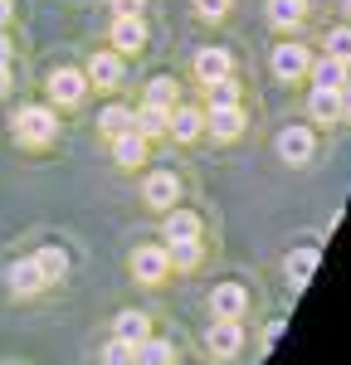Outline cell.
Here are the masks:
<instances>
[{"mask_svg": "<svg viewBox=\"0 0 351 365\" xmlns=\"http://www.w3.org/2000/svg\"><path fill=\"white\" fill-rule=\"evenodd\" d=\"M278 156H283L288 166H307V161H312V132H307V127H283V132H278Z\"/></svg>", "mask_w": 351, "mask_h": 365, "instance_id": "obj_5", "label": "cell"}, {"mask_svg": "<svg viewBox=\"0 0 351 365\" xmlns=\"http://www.w3.org/2000/svg\"><path fill=\"white\" fill-rule=\"evenodd\" d=\"M195 10H200L205 20H225V10H230V0H195Z\"/></svg>", "mask_w": 351, "mask_h": 365, "instance_id": "obj_31", "label": "cell"}, {"mask_svg": "<svg viewBox=\"0 0 351 365\" xmlns=\"http://www.w3.org/2000/svg\"><path fill=\"white\" fill-rule=\"evenodd\" d=\"M142 44H146L142 15H117V20H113V49H117V54H137Z\"/></svg>", "mask_w": 351, "mask_h": 365, "instance_id": "obj_8", "label": "cell"}, {"mask_svg": "<svg viewBox=\"0 0 351 365\" xmlns=\"http://www.w3.org/2000/svg\"><path fill=\"white\" fill-rule=\"evenodd\" d=\"M166 273H171V263H166V249H161V244H142V249L132 253V278L137 282L156 287Z\"/></svg>", "mask_w": 351, "mask_h": 365, "instance_id": "obj_3", "label": "cell"}, {"mask_svg": "<svg viewBox=\"0 0 351 365\" xmlns=\"http://www.w3.org/2000/svg\"><path fill=\"white\" fill-rule=\"evenodd\" d=\"M176 195H180V180H176L171 170H151V175H146V185H142V200H146V205L171 210Z\"/></svg>", "mask_w": 351, "mask_h": 365, "instance_id": "obj_7", "label": "cell"}, {"mask_svg": "<svg viewBox=\"0 0 351 365\" xmlns=\"http://www.w3.org/2000/svg\"><path fill=\"white\" fill-rule=\"evenodd\" d=\"M166 263L180 268V273H190L195 263H200V239H180V244H166Z\"/></svg>", "mask_w": 351, "mask_h": 365, "instance_id": "obj_23", "label": "cell"}, {"mask_svg": "<svg viewBox=\"0 0 351 365\" xmlns=\"http://www.w3.org/2000/svg\"><path fill=\"white\" fill-rule=\"evenodd\" d=\"M176 361V351H171V341H161V336H146L132 346V365H171Z\"/></svg>", "mask_w": 351, "mask_h": 365, "instance_id": "obj_18", "label": "cell"}, {"mask_svg": "<svg viewBox=\"0 0 351 365\" xmlns=\"http://www.w3.org/2000/svg\"><path fill=\"white\" fill-rule=\"evenodd\" d=\"M166 132L176 141H195L205 132V113H195V108H171L166 113Z\"/></svg>", "mask_w": 351, "mask_h": 365, "instance_id": "obj_12", "label": "cell"}, {"mask_svg": "<svg viewBox=\"0 0 351 365\" xmlns=\"http://www.w3.org/2000/svg\"><path fill=\"white\" fill-rule=\"evenodd\" d=\"M307 113H312V122H337V117H342V98H337V88H312Z\"/></svg>", "mask_w": 351, "mask_h": 365, "instance_id": "obj_20", "label": "cell"}, {"mask_svg": "<svg viewBox=\"0 0 351 365\" xmlns=\"http://www.w3.org/2000/svg\"><path fill=\"white\" fill-rule=\"evenodd\" d=\"M176 98H180L176 78H151V83H146V103H151V108H166V113H171Z\"/></svg>", "mask_w": 351, "mask_h": 365, "instance_id": "obj_26", "label": "cell"}, {"mask_svg": "<svg viewBox=\"0 0 351 365\" xmlns=\"http://www.w3.org/2000/svg\"><path fill=\"white\" fill-rule=\"evenodd\" d=\"M5 20H10V0H0V25H5Z\"/></svg>", "mask_w": 351, "mask_h": 365, "instance_id": "obj_37", "label": "cell"}, {"mask_svg": "<svg viewBox=\"0 0 351 365\" xmlns=\"http://www.w3.org/2000/svg\"><path fill=\"white\" fill-rule=\"evenodd\" d=\"M58 132V122L49 108H20L15 113V137L25 141V146H49Z\"/></svg>", "mask_w": 351, "mask_h": 365, "instance_id": "obj_1", "label": "cell"}, {"mask_svg": "<svg viewBox=\"0 0 351 365\" xmlns=\"http://www.w3.org/2000/svg\"><path fill=\"white\" fill-rule=\"evenodd\" d=\"M195 78H200V83L230 78V54H225V49H200V54H195Z\"/></svg>", "mask_w": 351, "mask_h": 365, "instance_id": "obj_15", "label": "cell"}, {"mask_svg": "<svg viewBox=\"0 0 351 365\" xmlns=\"http://www.w3.org/2000/svg\"><path fill=\"white\" fill-rule=\"evenodd\" d=\"M307 15V0H268V20L278 29H288V25H297Z\"/></svg>", "mask_w": 351, "mask_h": 365, "instance_id": "obj_24", "label": "cell"}, {"mask_svg": "<svg viewBox=\"0 0 351 365\" xmlns=\"http://www.w3.org/2000/svg\"><path fill=\"white\" fill-rule=\"evenodd\" d=\"M210 88V108H225V103H239V88L230 78H220V83H205Z\"/></svg>", "mask_w": 351, "mask_h": 365, "instance_id": "obj_30", "label": "cell"}, {"mask_svg": "<svg viewBox=\"0 0 351 365\" xmlns=\"http://www.w3.org/2000/svg\"><path fill=\"white\" fill-rule=\"evenodd\" d=\"M83 88H88V78L78 68H54V73H49V98H54L58 108H73V103L83 98Z\"/></svg>", "mask_w": 351, "mask_h": 365, "instance_id": "obj_6", "label": "cell"}, {"mask_svg": "<svg viewBox=\"0 0 351 365\" xmlns=\"http://www.w3.org/2000/svg\"><path fill=\"white\" fill-rule=\"evenodd\" d=\"M113 161L117 166H142L146 161V137L137 132V127H127V132L113 137Z\"/></svg>", "mask_w": 351, "mask_h": 365, "instance_id": "obj_10", "label": "cell"}, {"mask_svg": "<svg viewBox=\"0 0 351 365\" xmlns=\"http://www.w3.org/2000/svg\"><path fill=\"white\" fill-rule=\"evenodd\" d=\"M132 127H137L142 137H161V132H166V108L142 103V113H132Z\"/></svg>", "mask_w": 351, "mask_h": 365, "instance_id": "obj_25", "label": "cell"}, {"mask_svg": "<svg viewBox=\"0 0 351 365\" xmlns=\"http://www.w3.org/2000/svg\"><path fill=\"white\" fill-rule=\"evenodd\" d=\"M34 268H39L44 282H63V273H68V253L58 249V244H44V249L34 253Z\"/></svg>", "mask_w": 351, "mask_h": 365, "instance_id": "obj_16", "label": "cell"}, {"mask_svg": "<svg viewBox=\"0 0 351 365\" xmlns=\"http://www.w3.org/2000/svg\"><path fill=\"white\" fill-rule=\"evenodd\" d=\"M278 336H283V322H268V327H263V346H273Z\"/></svg>", "mask_w": 351, "mask_h": 365, "instance_id": "obj_33", "label": "cell"}, {"mask_svg": "<svg viewBox=\"0 0 351 365\" xmlns=\"http://www.w3.org/2000/svg\"><path fill=\"white\" fill-rule=\"evenodd\" d=\"M327 54L351 63V29H332V34H327Z\"/></svg>", "mask_w": 351, "mask_h": 365, "instance_id": "obj_28", "label": "cell"}, {"mask_svg": "<svg viewBox=\"0 0 351 365\" xmlns=\"http://www.w3.org/2000/svg\"><path fill=\"white\" fill-rule=\"evenodd\" d=\"M98 127H103V137H117V132H127L132 127V108H103V117H98Z\"/></svg>", "mask_w": 351, "mask_h": 365, "instance_id": "obj_27", "label": "cell"}, {"mask_svg": "<svg viewBox=\"0 0 351 365\" xmlns=\"http://www.w3.org/2000/svg\"><path fill=\"white\" fill-rule=\"evenodd\" d=\"M5 282H10V292H15V297H34V292L44 287V278H39V268H34V258H20V263H10V273H5Z\"/></svg>", "mask_w": 351, "mask_h": 365, "instance_id": "obj_13", "label": "cell"}, {"mask_svg": "<svg viewBox=\"0 0 351 365\" xmlns=\"http://www.w3.org/2000/svg\"><path fill=\"white\" fill-rule=\"evenodd\" d=\"M307 63H312V58H307L302 44H278V49H273V73H278L283 83L302 78V73H307Z\"/></svg>", "mask_w": 351, "mask_h": 365, "instance_id": "obj_9", "label": "cell"}, {"mask_svg": "<svg viewBox=\"0 0 351 365\" xmlns=\"http://www.w3.org/2000/svg\"><path fill=\"white\" fill-rule=\"evenodd\" d=\"M244 312H249V292H244L239 282H220V287H210V317L239 322Z\"/></svg>", "mask_w": 351, "mask_h": 365, "instance_id": "obj_4", "label": "cell"}, {"mask_svg": "<svg viewBox=\"0 0 351 365\" xmlns=\"http://www.w3.org/2000/svg\"><path fill=\"white\" fill-rule=\"evenodd\" d=\"M83 78L93 88H117V78H122V58L117 54H93V63H88Z\"/></svg>", "mask_w": 351, "mask_h": 365, "instance_id": "obj_17", "label": "cell"}, {"mask_svg": "<svg viewBox=\"0 0 351 365\" xmlns=\"http://www.w3.org/2000/svg\"><path fill=\"white\" fill-rule=\"evenodd\" d=\"M307 68H312V83L317 88H342L347 83V63H342V58H317V63H307Z\"/></svg>", "mask_w": 351, "mask_h": 365, "instance_id": "obj_21", "label": "cell"}, {"mask_svg": "<svg viewBox=\"0 0 351 365\" xmlns=\"http://www.w3.org/2000/svg\"><path fill=\"white\" fill-rule=\"evenodd\" d=\"M166 244H180V239H200V215H190V210H166Z\"/></svg>", "mask_w": 351, "mask_h": 365, "instance_id": "obj_14", "label": "cell"}, {"mask_svg": "<svg viewBox=\"0 0 351 365\" xmlns=\"http://www.w3.org/2000/svg\"><path fill=\"white\" fill-rule=\"evenodd\" d=\"M0 63H10V39L0 34Z\"/></svg>", "mask_w": 351, "mask_h": 365, "instance_id": "obj_36", "label": "cell"}, {"mask_svg": "<svg viewBox=\"0 0 351 365\" xmlns=\"http://www.w3.org/2000/svg\"><path fill=\"white\" fill-rule=\"evenodd\" d=\"M10 93V63H0V98Z\"/></svg>", "mask_w": 351, "mask_h": 365, "instance_id": "obj_35", "label": "cell"}, {"mask_svg": "<svg viewBox=\"0 0 351 365\" xmlns=\"http://www.w3.org/2000/svg\"><path fill=\"white\" fill-rule=\"evenodd\" d=\"M205 346H210L215 361H234L239 346H244V327H239V322H225V317H215L210 331H205Z\"/></svg>", "mask_w": 351, "mask_h": 365, "instance_id": "obj_2", "label": "cell"}, {"mask_svg": "<svg viewBox=\"0 0 351 365\" xmlns=\"http://www.w3.org/2000/svg\"><path fill=\"white\" fill-rule=\"evenodd\" d=\"M317 258H322L317 249H292L288 253V263H283V268H288V282H292V287H307V278L317 273Z\"/></svg>", "mask_w": 351, "mask_h": 365, "instance_id": "obj_19", "label": "cell"}, {"mask_svg": "<svg viewBox=\"0 0 351 365\" xmlns=\"http://www.w3.org/2000/svg\"><path fill=\"white\" fill-rule=\"evenodd\" d=\"M210 137H220V141H234L239 132H244V113H239V103H225V108H210Z\"/></svg>", "mask_w": 351, "mask_h": 365, "instance_id": "obj_11", "label": "cell"}, {"mask_svg": "<svg viewBox=\"0 0 351 365\" xmlns=\"http://www.w3.org/2000/svg\"><path fill=\"white\" fill-rule=\"evenodd\" d=\"M103 365H132V346L122 336H113L108 346H103Z\"/></svg>", "mask_w": 351, "mask_h": 365, "instance_id": "obj_29", "label": "cell"}, {"mask_svg": "<svg viewBox=\"0 0 351 365\" xmlns=\"http://www.w3.org/2000/svg\"><path fill=\"white\" fill-rule=\"evenodd\" d=\"M337 98H342V117H351V83L337 88Z\"/></svg>", "mask_w": 351, "mask_h": 365, "instance_id": "obj_34", "label": "cell"}, {"mask_svg": "<svg viewBox=\"0 0 351 365\" xmlns=\"http://www.w3.org/2000/svg\"><path fill=\"white\" fill-rule=\"evenodd\" d=\"M342 5H347V15H351V0H342Z\"/></svg>", "mask_w": 351, "mask_h": 365, "instance_id": "obj_38", "label": "cell"}, {"mask_svg": "<svg viewBox=\"0 0 351 365\" xmlns=\"http://www.w3.org/2000/svg\"><path fill=\"white\" fill-rule=\"evenodd\" d=\"M142 5H146V0H113L117 15H142Z\"/></svg>", "mask_w": 351, "mask_h": 365, "instance_id": "obj_32", "label": "cell"}, {"mask_svg": "<svg viewBox=\"0 0 351 365\" xmlns=\"http://www.w3.org/2000/svg\"><path fill=\"white\" fill-rule=\"evenodd\" d=\"M113 336H122L127 346H137V341L151 336V322H146L142 312H122V317H117V327H113Z\"/></svg>", "mask_w": 351, "mask_h": 365, "instance_id": "obj_22", "label": "cell"}]
</instances>
